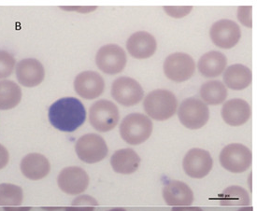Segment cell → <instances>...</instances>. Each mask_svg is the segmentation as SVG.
<instances>
[{
  "instance_id": "cell-1",
  "label": "cell",
  "mask_w": 257,
  "mask_h": 211,
  "mask_svg": "<svg viewBox=\"0 0 257 211\" xmlns=\"http://www.w3.org/2000/svg\"><path fill=\"white\" fill-rule=\"evenodd\" d=\"M50 123L62 132H74L81 126L86 119V110L83 104L75 97H64L49 109Z\"/></svg>"
},
{
  "instance_id": "cell-2",
  "label": "cell",
  "mask_w": 257,
  "mask_h": 211,
  "mask_svg": "<svg viewBox=\"0 0 257 211\" xmlns=\"http://www.w3.org/2000/svg\"><path fill=\"white\" fill-rule=\"evenodd\" d=\"M145 112L156 121L169 120L176 113L178 100L175 95L164 89H157L149 93L144 101Z\"/></svg>"
},
{
  "instance_id": "cell-3",
  "label": "cell",
  "mask_w": 257,
  "mask_h": 211,
  "mask_svg": "<svg viewBox=\"0 0 257 211\" xmlns=\"http://www.w3.org/2000/svg\"><path fill=\"white\" fill-rule=\"evenodd\" d=\"M153 132V123L142 113H131L125 116L120 125V135L130 145H140L149 139Z\"/></svg>"
},
{
  "instance_id": "cell-4",
  "label": "cell",
  "mask_w": 257,
  "mask_h": 211,
  "mask_svg": "<svg viewBox=\"0 0 257 211\" xmlns=\"http://www.w3.org/2000/svg\"><path fill=\"white\" fill-rule=\"evenodd\" d=\"M180 122L188 129L203 127L210 119V109L205 103L195 97L183 100L178 110Z\"/></svg>"
},
{
  "instance_id": "cell-5",
  "label": "cell",
  "mask_w": 257,
  "mask_h": 211,
  "mask_svg": "<svg viewBox=\"0 0 257 211\" xmlns=\"http://www.w3.org/2000/svg\"><path fill=\"white\" fill-rule=\"evenodd\" d=\"M120 120L119 109L114 103L105 99L94 103L89 110V122L95 130L108 132Z\"/></svg>"
},
{
  "instance_id": "cell-6",
  "label": "cell",
  "mask_w": 257,
  "mask_h": 211,
  "mask_svg": "<svg viewBox=\"0 0 257 211\" xmlns=\"http://www.w3.org/2000/svg\"><path fill=\"white\" fill-rule=\"evenodd\" d=\"M78 157L86 163H98L108 155L106 141L97 134H86L81 136L75 146Z\"/></svg>"
},
{
  "instance_id": "cell-7",
  "label": "cell",
  "mask_w": 257,
  "mask_h": 211,
  "mask_svg": "<svg viewBox=\"0 0 257 211\" xmlns=\"http://www.w3.org/2000/svg\"><path fill=\"white\" fill-rule=\"evenodd\" d=\"M219 159L224 169L237 174L250 167L252 154L250 149L242 144H229L221 151Z\"/></svg>"
},
{
  "instance_id": "cell-8",
  "label": "cell",
  "mask_w": 257,
  "mask_h": 211,
  "mask_svg": "<svg viewBox=\"0 0 257 211\" xmlns=\"http://www.w3.org/2000/svg\"><path fill=\"white\" fill-rule=\"evenodd\" d=\"M126 55L123 49L116 44H108L98 50L95 55V64L102 72L115 75L122 72L126 66Z\"/></svg>"
},
{
  "instance_id": "cell-9",
  "label": "cell",
  "mask_w": 257,
  "mask_h": 211,
  "mask_svg": "<svg viewBox=\"0 0 257 211\" xmlns=\"http://www.w3.org/2000/svg\"><path fill=\"white\" fill-rule=\"evenodd\" d=\"M196 64L187 54L175 53L169 55L164 62V72L170 81L183 82L188 81L195 73Z\"/></svg>"
},
{
  "instance_id": "cell-10",
  "label": "cell",
  "mask_w": 257,
  "mask_h": 211,
  "mask_svg": "<svg viewBox=\"0 0 257 211\" xmlns=\"http://www.w3.org/2000/svg\"><path fill=\"white\" fill-rule=\"evenodd\" d=\"M142 85L129 77L116 79L111 86V96L116 102L124 107H132L141 102L143 98Z\"/></svg>"
},
{
  "instance_id": "cell-11",
  "label": "cell",
  "mask_w": 257,
  "mask_h": 211,
  "mask_svg": "<svg viewBox=\"0 0 257 211\" xmlns=\"http://www.w3.org/2000/svg\"><path fill=\"white\" fill-rule=\"evenodd\" d=\"M210 39L217 47L231 49L235 47L241 38L239 26L228 19L217 21L210 30Z\"/></svg>"
},
{
  "instance_id": "cell-12",
  "label": "cell",
  "mask_w": 257,
  "mask_h": 211,
  "mask_svg": "<svg viewBox=\"0 0 257 211\" xmlns=\"http://www.w3.org/2000/svg\"><path fill=\"white\" fill-rule=\"evenodd\" d=\"M89 180L86 171L78 166L64 168L57 177V183L61 191L70 195L82 193L87 189Z\"/></svg>"
},
{
  "instance_id": "cell-13",
  "label": "cell",
  "mask_w": 257,
  "mask_h": 211,
  "mask_svg": "<svg viewBox=\"0 0 257 211\" xmlns=\"http://www.w3.org/2000/svg\"><path fill=\"white\" fill-rule=\"evenodd\" d=\"M213 165L210 152L202 149H192L183 158L184 172L191 177L202 178L210 174Z\"/></svg>"
},
{
  "instance_id": "cell-14",
  "label": "cell",
  "mask_w": 257,
  "mask_h": 211,
  "mask_svg": "<svg viewBox=\"0 0 257 211\" xmlns=\"http://www.w3.org/2000/svg\"><path fill=\"white\" fill-rule=\"evenodd\" d=\"M74 89L83 99H95L104 92L105 82L102 76L95 71H83L76 77Z\"/></svg>"
},
{
  "instance_id": "cell-15",
  "label": "cell",
  "mask_w": 257,
  "mask_h": 211,
  "mask_svg": "<svg viewBox=\"0 0 257 211\" xmlns=\"http://www.w3.org/2000/svg\"><path fill=\"white\" fill-rule=\"evenodd\" d=\"M16 77L25 87H35L43 82L45 69L41 62L34 58H27L16 66Z\"/></svg>"
},
{
  "instance_id": "cell-16",
  "label": "cell",
  "mask_w": 257,
  "mask_h": 211,
  "mask_svg": "<svg viewBox=\"0 0 257 211\" xmlns=\"http://www.w3.org/2000/svg\"><path fill=\"white\" fill-rule=\"evenodd\" d=\"M129 55L136 59H146L155 55L157 43L153 35L145 31H139L130 36L126 42Z\"/></svg>"
},
{
  "instance_id": "cell-17",
  "label": "cell",
  "mask_w": 257,
  "mask_h": 211,
  "mask_svg": "<svg viewBox=\"0 0 257 211\" xmlns=\"http://www.w3.org/2000/svg\"><path fill=\"white\" fill-rule=\"evenodd\" d=\"M223 120L231 126H239L247 123L251 114L250 105L243 99L234 98L223 104Z\"/></svg>"
},
{
  "instance_id": "cell-18",
  "label": "cell",
  "mask_w": 257,
  "mask_h": 211,
  "mask_svg": "<svg viewBox=\"0 0 257 211\" xmlns=\"http://www.w3.org/2000/svg\"><path fill=\"white\" fill-rule=\"evenodd\" d=\"M163 197L167 204L175 206H188L194 202V193L187 184L170 180L163 188Z\"/></svg>"
},
{
  "instance_id": "cell-19",
  "label": "cell",
  "mask_w": 257,
  "mask_h": 211,
  "mask_svg": "<svg viewBox=\"0 0 257 211\" xmlns=\"http://www.w3.org/2000/svg\"><path fill=\"white\" fill-rule=\"evenodd\" d=\"M21 171L31 180H39L46 177L51 170L47 158L41 153H29L21 161Z\"/></svg>"
},
{
  "instance_id": "cell-20",
  "label": "cell",
  "mask_w": 257,
  "mask_h": 211,
  "mask_svg": "<svg viewBox=\"0 0 257 211\" xmlns=\"http://www.w3.org/2000/svg\"><path fill=\"white\" fill-rule=\"evenodd\" d=\"M141 157L132 149H122L115 151L110 158V164L116 173L128 175L138 170Z\"/></svg>"
},
{
  "instance_id": "cell-21",
  "label": "cell",
  "mask_w": 257,
  "mask_h": 211,
  "mask_svg": "<svg viewBox=\"0 0 257 211\" xmlns=\"http://www.w3.org/2000/svg\"><path fill=\"white\" fill-rule=\"evenodd\" d=\"M227 59L221 52L212 51L202 55L198 61L199 72L206 78H215L221 75L225 69Z\"/></svg>"
},
{
  "instance_id": "cell-22",
  "label": "cell",
  "mask_w": 257,
  "mask_h": 211,
  "mask_svg": "<svg viewBox=\"0 0 257 211\" xmlns=\"http://www.w3.org/2000/svg\"><path fill=\"white\" fill-rule=\"evenodd\" d=\"M223 78L225 86L232 90L239 91L250 85L252 74L250 68L244 65L235 64L225 69Z\"/></svg>"
},
{
  "instance_id": "cell-23",
  "label": "cell",
  "mask_w": 257,
  "mask_h": 211,
  "mask_svg": "<svg viewBox=\"0 0 257 211\" xmlns=\"http://www.w3.org/2000/svg\"><path fill=\"white\" fill-rule=\"evenodd\" d=\"M22 99L21 87L13 81H0V110L15 108Z\"/></svg>"
},
{
  "instance_id": "cell-24",
  "label": "cell",
  "mask_w": 257,
  "mask_h": 211,
  "mask_svg": "<svg viewBox=\"0 0 257 211\" xmlns=\"http://www.w3.org/2000/svg\"><path fill=\"white\" fill-rule=\"evenodd\" d=\"M200 96L205 104L219 105L224 102L227 96V90L223 82L210 81L204 83L200 88Z\"/></svg>"
},
{
  "instance_id": "cell-25",
  "label": "cell",
  "mask_w": 257,
  "mask_h": 211,
  "mask_svg": "<svg viewBox=\"0 0 257 211\" xmlns=\"http://www.w3.org/2000/svg\"><path fill=\"white\" fill-rule=\"evenodd\" d=\"M218 200L223 205H245L250 203L247 191L239 186H230L222 191Z\"/></svg>"
},
{
  "instance_id": "cell-26",
  "label": "cell",
  "mask_w": 257,
  "mask_h": 211,
  "mask_svg": "<svg viewBox=\"0 0 257 211\" xmlns=\"http://www.w3.org/2000/svg\"><path fill=\"white\" fill-rule=\"evenodd\" d=\"M24 199V192L20 186L11 183L0 184V205L18 206Z\"/></svg>"
},
{
  "instance_id": "cell-27",
  "label": "cell",
  "mask_w": 257,
  "mask_h": 211,
  "mask_svg": "<svg viewBox=\"0 0 257 211\" xmlns=\"http://www.w3.org/2000/svg\"><path fill=\"white\" fill-rule=\"evenodd\" d=\"M98 205L95 198L90 195H80L75 198L71 205L66 207V211H95Z\"/></svg>"
},
{
  "instance_id": "cell-28",
  "label": "cell",
  "mask_w": 257,
  "mask_h": 211,
  "mask_svg": "<svg viewBox=\"0 0 257 211\" xmlns=\"http://www.w3.org/2000/svg\"><path fill=\"white\" fill-rule=\"evenodd\" d=\"M14 67L15 59L14 56L6 51L0 50V80L11 76Z\"/></svg>"
},
{
  "instance_id": "cell-29",
  "label": "cell",
  "mask_w": 257,
  "mask_h": 211,
  "mask_svg": "<svg viewBox=\"0 0 257 211\" xmlns=\"http://www.w3.org/2000/svg\"><path fill=\"white\" fill-rule=\"evenodd\" d=\"M193 7L192 6H183V7H171V6H167L164 7L165 12L168 15L173 17V18H183L186 16L187 14H190Z\"/></svg>"
},
{
  "instance_id": "cell-30",
  "label": "cell",
  "mask_w": 257,
  "mask_h": 211,
  "mask_svg": "<svg viewBox=\"0 0 257 211\" xmlns=\"http://www.w3.org/2000/svg\"><path fill=\"white\" fill-rule=\"evenodd\" d=\"M237 18L239 22L248 28L252 27V19H251V7L238 8L237 11Z\"/></svg>"
},
{
  "instance_id": "cell-31",
  "label": "cell",
  "mask_w": 257,
  "mask_h": 211,
  "mask_svg": "<svg viewBox=\"0 0 257 211\" xmlns=\"http://www.w3.org/2000/svg\"><path fill=\"white\" fill-rule=\"evenodd\" d=\"M9 158L10 155L7 149L0 144V169L4 168L7 165V163H9Z\"/></svg>"
},
{
  "instance_id": "cell-32",
  "label": "cell",
  "mask_w": 257,
  "mask_h": 211,
  "mask_svg": "<svg viewBox=\"0 0 257 211\" xmlns=\"http://www.w3.org/2000/svg\"><path fill=\"white\" fill-rule=\"evenodd\" d=\"M171 211H203V209L196 206H175Z\"/></svg>"
},
{
  "instance_id": "cell-33",
  "label": "cell",
  "mask_w": 257,
  "mask_h": 211,
  "mask_svg": "<svg viewBox=\"0 0 257 211\" xmlns=\"http://www.w3.org/2000/svg\"><path fill=\"white\" fill-rule=\"evenodd\" d=\"M4 211H30V207H18V206H4Z\"/></svg>"
},
{
  "instance_id": "cell-34",
  "label": "cell",
  "mask_w": 257,
  "mask_h": 211,
  "mask_svg": "<svg viewBox=\"0 0 257 211\" xmlns=\"http://www.w3.org/2000/svg\"><path fill=\"white\" fill-rule=\"evenodd\" d=\"M252 207L251 206H246V207H242V208H240L239 210L237 211H252Z\"/></svg>"
},
{
  "instance_id": "cell-35",
  "label": "cell",
  "mask_w": 257,
  "mask_h": 211,
  "mask_svg": "<svg viewBox=\"0 0 257 211\" xmlns=\"http://www.w3.org/2000/svg\"><path fill=\"white\" fill-rule=\"evenodd\" d=\"M108 211H126L124 208L122 207H115V208H112V209H109Z\"/></svg>"
}]
</instances>
